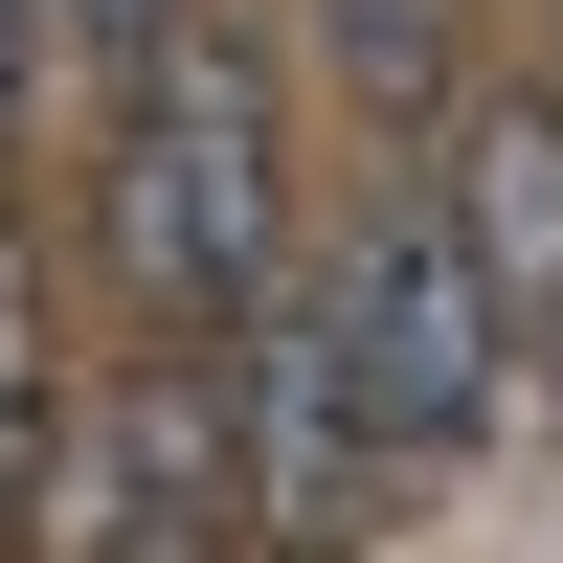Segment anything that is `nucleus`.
I'll use <instances>...</instances> for the list:
<instances>
[{
    "label": "nucleus",
    "mask_w": 563,
    "mask_h": 563,
    "mask_svg": "<svg viewBox=\"0 0 563 563\" xmlns=\"http://www.w3.org/2000/svg\"><path fill=\"white\" fill-rule=\"evenodd\" d=\"M294 271V180H271V68L225 23H158L113 68V294L158 339H249V294Z\"/></svg>",
    "instance_id": "obj_1"
},
{
    "label": "nucleus",
    "mask_w": 563,
    "mask_h": 563,
    "mask_svg": "<svg viewBox=\"0 0 563 563\" xmlns=\"http://www.w3.org/2000/svg\"><path fill=\"white\" fill-rule=\"evenodd\" d=\"M339 361H361L384 474H429V451H474V429H496L519 316H496V271H474V225H451V180H384V225L339 249Z\"/></svg>",
    "instance_id": "obj_2"
},
{
    "label": "nucleus",
    "mask_w": 563,
    "mask_h": 563,
    "mask_svg": "<svg viewBox=\"0 0 563 563\" xmlns=\"http://www.w3.org/2000/svg\"><path fill=\"white\" fill-rule=\"evenodd\" d=\"M225 429H249V541H339L384 429H361V361H339V271H271L249 339H225Z\"/></svg>",
    "instance_id": "obj_3"
},
{
    "label": "nucleus",
    "mask_w": 563,
    "mask_h": 563,
    "mask_svg": "<svg viewBox=\"0 0 563 563\" xmlns=\"http://www.w3.org/2000/svg\"><path fill=\"white\" fill-rule=\"evenodd\" d=\"M90 519H113V563H203L225 519H249V429H225L203 339H158V384L113 406V451H90Z\"/></svg>",
    "instance_id": "obj_4"
},
{
    "label": "nucleus",
    "mask_w": 563,
    "mask_h": 563,
    "mask_svg": "<svg viewBox=\"0 0 563 563\" xmlns=\"http://www.w3.org/2000/svg\"><path fill=\"white\" fill-rule=\"evenodd\" d=\"M451 225H474L496 316H519V339H563V90H496V113H474V158H451Z\"/></svg>",
    "instance_id": "obj_5"
},
{
    "label": "nucleus",
    "mask_w": 563,
    "mask_h": 563,
    "mask_svg": "<svg viewBox=\"0 0 563 563\" xmlns=\"http://www.w3.org/2000/svg\"><path fill=\"white\" fill-rule=\"evenodd\" d=\"M339 23V68L384 90V113H429V68H451V0H316Z\"/></svg>",
    "instance_id": "obj_6"
},
{
    "label": "nucleus",
    "mask_w": 563,
    "mask_h": 563,
    "mask_svg": "<svg viewBox=\"0 0 563 563\" xmlns=\"http://www.w3.org/2000/svg\"><path fill=\"white\" fill-rule=\"evenodd\" d=\"M158 23H180V0H45V68H135Z\"/></svg>",
    "instance_id": "obj_7"
},
{
    "label": "nucleus",
    "mask_w": 563,
    "mask_h": 563,
    "mask_svg": "<svg viewBox=\"0 0 563 563\" xmlns=\"http://www.w3.org/2000/svg\"><path fill=\"white\" fill-rule=\"evenodd\" d=\"M23 90H45V0H0V135H23Z\"/></svg>",
    "instance_id": "obj_8"
}]
</instances>
